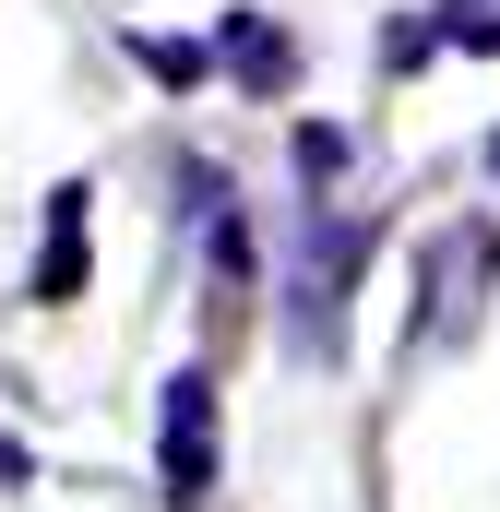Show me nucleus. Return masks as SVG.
I'll list each match as a JSON object with an SVG mask.
<instances>
[{
    "label": "nucleus",
    "mask_w": 500,
    "mask_h": 512,
    "mask_svg": "<svg viewBox=\"0 0 500 512\" xmlns=\"http://www.w3.org/2000/svg\"><path fill=\"white\" fill-rule=\"evenodd\" d=\"M358 274H370V227L334 215V203H310L298 239H286V346H298V358H334V346H346Z\"/></svg>",
    "instance_id": "nucleus-1"
},
{
    "label": "nucleus",
    "mask_w": 500,
    "mask_h": 512,
    "mask_svg": "<svg viewBox=\"0 0 500 512\" xmlns=\"http://www.w3.org/2000/svg\"><path fill=\"white\" fill-rule=\"evenodd\" d=\"M489 286H500V215H441V227L417 239V346H429V358L477 346Z\"/></svg>",
    "instance_id": "nucleus-2"
},
{
    "label": "nucleus",
    "mask_w": 500,
    "mask_h": 512,
    "mask_svg": "<svg viewBox=\"0 0 500 512\" xmlns=\"http://www.w3.org/2000/svg\"><path fill=\"white\" fill-rule=\"evenodd\" d=\"M155 477H167V501L215 489V370H167V393H155Z\"/></svg>",
    "instance_id": "nucleus-3"
},
{
    "label": "nucleus",
    "mask_w": 500,
    "mask_h": 512,
    "mask_svg": "<svg viewBox=\"0 0 500 512\" xmlns=\"http://www.w3.org/2000/svg\"><path fill=\"white\" fill-rule=\"evenodd\" d=\"M429 48H500V0H429V12H393L381 60H393V72H417Z\"/></svg>",
    "instance_id": "nucleus-4"
},
{
    "label": "nucleus",
    "mask_w": 500,
    "mask_h": 512,
    "mask_svg": "<svg viewBox=\"0 0 500 512\" xmlns=\"http://www.w3.org/2000/svg\"><path fill=\"white\" fill-rule=\"evenodd\" d=\"M215 72L250 84V96H286V84H298V36H286L274 12H227V24H215Z\"/></svg>",
    "instance_id": "nucleus-5"
},
{
    "label": "nucleus",
    "mask_w": 500,
    "mask_h": 512,
    "mask_svg": "<svg viewBox=\"0 0 500 512\" xmlns=\"http://www.w3.org/2000/svg\"><path fill=\"white\" fill-rule=\"evenodd\" d=\"M84 215H96V191H84V179H60V203H48V251H36V274H24L48 310H60V298H84Z\"/></svg>",
    "instance_id": "nucleus-6"
},
{
    "label": "nucleus",
    "mask_w": 500,
    "mask_h": 512,
    "mask_svg": "<svg viewBox=\"0 0 500 512\" xmlns=\"http://www.w3.org/2000/svg\"><path fill=\"white\" fill-rule=\"evenodd\" d=\"M358 179H370V131H346V120L298 131V191H310V203H334V191H358Z\"/></svg>",
    "instance_id": "nucleus-7"
},
{
    "label": "nucleus",
    "mask_w": 500,
    "mask_h": 512,
    "mask_svg": "<svg viewBox=\"0 0 500 512\" xmlns=\"http://www.w3.org/2000/svg\"><path fill=\"white\" fill-rule=\"evenodd\" d=\"M131 60H143L155 84H203V72H215V60H203L191 36H131Z\"/></svg>",
    "instance_id": "nucleus-8"
},
{
    "label": "nucleus",
    "mask_w": 500,
    "mask_h": 512,
    "mask_svg": "<svg viewBox=\"0 0 500 512\" xmlns=\"http://www.w3.org/2000/svg\"><path fill=\"white\" fill-rule=\"evenodd\" d=\"M489 167H500V131H489Z\"/></svg>",
    "instance_id": "nucleus-9"
}]
</instances>
